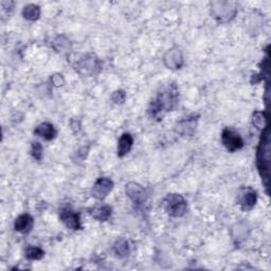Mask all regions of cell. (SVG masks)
<instances>
[{
  "label": "cell",
  "instance_id": "cb8c5ba5",
  "mask_svg": "<svg viewBox=\"0 0 271 271\" xmlns=\"http://www.w3.org/2000/svg\"><path fill=\"white\" fill-rule=\"evenodd\" d=\"M51 81H52V84H53L54 86L56 87H59V86H63L65 84V80L63 78V75L62 74H54V75H52V78H51Z\"/></svg>",
  "mask_w": 271,
  "mask_h": 271
},
{
  "label": "cell",
  "instance_id": "52a82bcc",
  "mask_svg": "<svg viewBox=\"0 0 271 271\" xmlns=\"http://www.w3.org/2000/svg\"><path fill=\"white\" fill-rule=\"evenodd\" d=\"M112 187H114V182H112V180L106 177H102L97 179L95 183L93 184L91 194L94 198L103 200L111 192Z\"/></svg>",
  "mask_w": 271,
  "mask_h": 271
},
{
  "label": "cell",
  "instance_id": "4fadbf2b",
  "mask_svg": "<svg viewBox=\"0 0 271 271\" xmlns=\"http://www.w3.org/2000/svg\"><path fill=\"white\" fill-rule=\"evenodd\" d=\"M34 226L33 217L30 214H22L16 218L14 223V228L19 233H29Z\"/></svg>",
  "mask_w": 271,
  "mask_h": 271
},
{
  "label": "cell",
  "instance_id": "277c9868",
  "mask_svg": "<svg viewBox=\"0 0 271 271\" xmlns=\"http://www.w3.org/2000/svg\"><path fill=\"white\" fill-rule=\"evenodd\" d=\"M75 70H78L83 75H94L101 70L100 61L94 55L88 54L75 64Z\"/></svg>",
  "mask_w": 271,
  "mask_h": 271
},
{
  "label": "cell",
  "instance_id": "2e32d148",
  "mask_svg": "<svg viewBox=\"0 0 271 271\" xmlns=\"http://www.w3.org/2000/svg\"><path fill=\"white\" fill-rule=\"evenodd\" d=\"M111 208L109 206H101L95 207L89 210V213L93 218L99 222H106L111 216Z\"/></svg>",
  "mask_w": 271,
  "mask_h": 271
},
{
  "label": "cell",
  "instance_id": "5b68a950",
  "mask_svg": "<svg viewBox=\"0 0 271 271\" xmlns=\"http://www.w3.org/2000/svg\"><path fill=\"white\" fill-rule=\"evenodd\" d=\"M222 141L225 147L233 153L244 147V141L239 134L230 127H226L222 133Z\"/></svg>",
  "mask_w": 271,
  "mask_h": 271
},
{
  "label": "cell",
  "instance_id": "9c48e42d",
  "mask_svg": "<svg viewBox=\"0 0 271 271\" xmlns=\"http://www.w3.org/2000/svg\"><path fill=\"white\" fill-rule=\"evenodd\" d=\"M163 63L169 69L177 70L183 66V56L179 48L174 47L169 50L163 57Z\"/></svg>",
  "mask_w": 271,
  "mask_h": 271
},
{
  "label": "cell",
  "instance_id": "d4e9b609",
  "mask_svg": "<svg viewBox=\"0 0 271 271\" xmlns=\"http://www.w3.org/2000/svg\"><path fill=\"white\" fill-rule=\"evenodd\" d=\"M84 152H88V147H82L81 149H79L78 152H77V157H79V159L80 160H84L87 154H84Z\"/></svg>",
  "mask_w": 271,
  "mask_h": 271
},
{
  "label": "cell",
  "instance_id": "5bb4252c",
  "mask_svg": "<svg viewBox=\"0 0 271 271\" xmlns=\"http://www.w3.org/2000/svg\"><path fill=\"white\" fill-rule=\"evenodd\" d=\"M34 134L45 140L50 141L56 137V130L52 124L48 122H44L36 127Z\"/></svg>",
  "mask_w": 271,
  "mask_h": 271
},
{
  "label": "cell",
  "instance_id": "e0dca14e",
  "mask_svg": "<svg viewBox=\"0 0 271 271\" xmlns=\"http://www.w3.org/2000/svg\"><path fill=\"white\" fill-rule=\"evenodd\" d=\"M112 250H114L115 254L119 258H125L126 255L130 253V245L129 242L124 238H120L114 244L112 247Z\"/></svg>",
  "mask_w": 271,
  "mask_h": 271
},
{
  "label": "cell",
  "instance_id": "8fae6325",
  "mask_svg": "<svg viewBox=\"0 0 271 271\" xmlns=\"http://www.w3.org/2000/svg\"><path fill=\"white\" fill-rule=\"evenodd\" d=\"M257 192L252 190L251 187H246V189H243L239 192L238 203L244 211L251 210L255 206V203H257Z\"/></svg>",
  "mask_w": 271,
  "mask_h": 271
},
{
  "label": "cell",
  "instance_id": "3957f363",
  "mask_svg": "<svg viewBox=\"0 0 271 271\" xmlns=\"http://www.w3.org/2000/svg\"><path fill=\"white\" fill-rule=\"evenodd\" d=\"M162 207L170 216L181 217L186 213L187 203L181 195L169 194L162 200Z\"/></svg>",
  "mask_w": 271,
  "mask_h": 271
},
{
  "label": "cell",
  "instance_id": "6da1fadb",
  "mask_svg": "<svg viewBox=\"0 0 271 271\" xmlns=\"http://www.w3.org/2000/svg\"><path fill=\"white\" fill-rule=\"evenodd\" d=\"M179 101V91L175 83H169L160 87L157 95L149 103L147 109L148 115L157 120H160L165 112L174 109Z\"/></svg>",
  "mask_w": 271,
  "mask_h": 271
},
{
  "label": "cell",
  "instance_id": "d6986e66",
  "mask_svg": "<svg viewBox=\"0 0 271 271\" xmlns=\"http://www.w3.org/2000/svg\"><path fill=\"white\" fill-rule=\"evenodd\" d=\"M252 123L255 127H258L259 130H265L267 126V116L265 112L263 111L254 112L252 117Z\"/></svg>",
  "mask_w": 271,
  "mask_h": 271
},
{
  "label": "cell",
  "instance_id": "44dd1931",
  "mask_svg": "<svg viewBox=\"0 0 271 271\" xmlns=\"http://www.w3.org/2000/svg\"><path fill=\"white\" fill-rule=\"evenodd\" d=\"M54 48L58 52H67L68 50L71 49L70 42L64 36H58L54 41Z\"/></svg>",
  "mask_w": 271,
  "mask_h": 271
},
{
  "label": "cell",
  "instance_id": "ba28073f",
  "mask_svg": "<svg viewBox=\"0 0 271 271\" xmlns=\"http://www.w3.org/2000/svg\"><path fill=\"white\" fill-rule=\"evenodd\" d=\"M59 218L67 228L71 230H81L82 223L80 214L74 212L70 208H64L59 213Z\"/></svg>",
  "mask_w": 271,
  "mask_h": 271
},
{
  "label": "cell",
  "instance_id": "9a60e30c",
  "mask_svg": "<svg viewBox=\"0 0 271 271\" xmlns=\"http://www.w3.org/2000/svg\"><path fill=\"white\" fill-rule=\"evenodd\" d=\"M134 144V138L131 134H123L118 143V156L124 157L131 152Z\"/></svg>",
  "mask_w": 271,
  "mask_h": 271
},
{
  "label": "cell",
  "instance_id": "ffe728a7",
  "mask_svg": "<svg viewBox=\"0 0 271 271\" xmlns=\"http://www.w3.org/2000/svg\"><path fill=\"white\" fill-rule=\"evenodd\" d=\"M44 250L39 247H29L26 251V258L30 261H37L44 257Z\"/></svg>",
  "mask_w": 271,
  "mask_h": 271
},
{
  "label": "cell",
  "instance_id": "7c38bea8",
  "mask_svg": "<svg viewBox=\"0 0 271 271\" xmlns=\"http://www.w3.org/2000/svg\"><path fill=\"white\" fill-rule=\"evenodd\" d=\"M198 116H191L184 118L181 121H179L176 125V132L181 136H193L196 131Z\"/></svg>",
  "mask_w": 271,
  "mask_h": 271
},
{
  "label": "cell",
  "instance_id": "7402d4cb",
  "mask_svg": "<svg viewBox=\"0 0 271 271\" xmlns=\"http://www.w3.org/2000/svg\"><path fill=\"white\" fill-rule=\"evenodd\" d=\"M31 154L34 159L37 161H41L43 158V146L40 142H33L32 143V149H31Z\"/></svg>",
  "mask_w": 271,
  "mask_h": 271
},
{
  "label": "cell",
  "instance_id": "30bf717a",
  "mask_svg": "<svg viewBox=\"0 0 271 271\" xmlns=\"http://www.w3.org/2000/svg\"><path fill=\"white\" fill-rule=\"evenodd\" d=\"M126 195L137 207H141L146 200L144 189L136 182H131L126 185Z\"/></svg>",
  "mask_w": 271,
  "mask_h": 271
},
{
  "label": "cell",
  "instance_id": "7a4b0ae2",
  "mask_svg": "<svg viewBox=\"0 0 271 271\" xmlns=\"http://www.w3.org/2000/svg\"><path fill=\"white\" fill-rule=\"evenodd\" d=\"M270 141L269 131L266 130L262 137L258 149V167L263 179H269V165H270Z\"/></svg>",
  "mask_w": 271,
  "mask_h": 271
},
{
  "label": "cell",
  "instance_id": "ac0fdd59",
  "mask_svg": "<svg viewBox=\"0 0 271 271\" xmlns=\"http://www.w3.org/2000/svg\"><path fill=\"white\" fill-rule=\"evenodd\" d=\"M22 16L27 20H37L41 16V9L36 4H28L22 10Z\"/></svg>",
  "mask_w": 271,
  "mask_h": 271
},
{
  "label": "cell",
  "instance_id": "8992f818",
  "mask_svg": "<svg viewBox=\"0 0 271 271\" xmlns=\"http://www.w3.org/2000/svg\"><path fill=\"white\" fill-rule=\"evenodd\" d=\"M233 2H213L211 5V12L214 17L221 21L230 20L235 16L236 9Z\"/></svg>",
  "mask_w": 271,
  "mask_h": 271
},
{
  "label": "cell",
  "instance_id": "603a6c76",
  "mask_svg": "<svg viewBox=\"0 0 271 271\" xmlns=\"http://www.w3.org/2000/svg\"><path fill=\"white\" fill-rule=\"evenodd\" d=\"M111 100L115 104H123L126 100V93L123 90H117L111 95Z\"/></svg>",
  "mask_w": 271,
  "mask_h": 271
}]
</instances>
